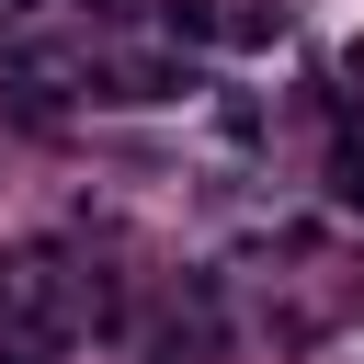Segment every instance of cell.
<instances>
[{
  "label": "cell",
  "mask_w": 364,
  "mask_h": 364,
  "mask_svg": "<svg viewBox=\"0 0 364 364\" xmlns=\"http://www.w3.org/2000/svg\"><path fill=\"white\" fill-rule=\"evenodd\" d=\"M182 91H193L182 57H125V68H102V102H182Z\"/></svg>",
  "instance_id": "cell-1"
},
{
  "label": "cell",
  "mask_w": 364,
  "mask_h": 364,
  "mask_svg": "<svg viewBox=\"0 0 364 364\" xmlns=\"http://www.w3.org/2000/svg\"><path fill=\"white\" fill-rule=\"evenodd\" d=\"M171 34H193V46H205V34H228V11H216V0H171Z\"/></svg>",
  "instance_id": "cell-2"
},
{
  "label": "cell",
  "mask_w": 364,
  "mask_h": 364,
  "mask_svg": "<svg viewBox=\"0 0 364 364\" xmlns=\"http://www.w3.org/2000/svg\"><path fill=\"white\" fill-rule=\"evenodd\" d=\"M0 364H34V353H0Z\"/></svg>",
  "instance_id": "cell-3"
}]
</instances>
